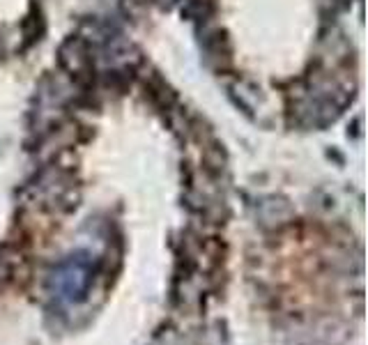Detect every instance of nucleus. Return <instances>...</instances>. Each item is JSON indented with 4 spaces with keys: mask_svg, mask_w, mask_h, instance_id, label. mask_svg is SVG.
<instances>
[]
</instances>
